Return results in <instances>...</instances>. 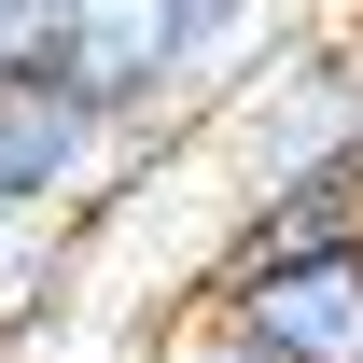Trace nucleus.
<instances>
[{"instance_id": "1", "label": "nucleus", "mask_w": 363, "mask_h": 363, "mask_svg": "<svg viewBox=\"0 0 363 363\" xmlns=\"http://www.w3.org/2000/svg\"><path fill=\"white\" fill-rule=\"evenodd\" d=\"M210 140H224V210L238 196H279L308 168H363V56L350 43H279L210 112Z\"/></svg>"}, {"instance_id": "2", "label": "nucleus", "mask_w": 363, "mask_h": 363, "mask_svg": "<svg viewBox=\"0 0 363 363\" xmlns=\"http://www.w3.org/2000/svg\"><path fill=\"white\" fill-rule=\"evenodd\" d=\"M140 168V140L98 112L70 70H0V210H70L98 224V196Z\"/></svg>"}, {"instance_id": "3", "label": "nucleus", "mask_w": 363, "mask_h": 363, "mask_svg": "<svg viewBox=\"0 0 363 363\" xmlns=\"http://www.w3.org/2000/svg\"><path fill=\"white\" fill-rule=\"evenodd\" d=\"M182 14H196V0H70V14H56V70H70L140 154L182 140Z\"/></svg>"}, {"instance_id": "4", "label": "nucleus", "mask_w": 363, "mask_h": 363, "mask_svg": "<svg viewBox=\"0 0 363 363\" xmlns=\"http://www.w3.org/2000/svg\"><path fill=\"white\" fill-rule=\"evenodd\" d=\"M238 308L266 363H363V252H294V266H196Z\"/></svg>"}, {"instance_id": "5", "label": "nucleus", "mask_w": 363, "mask_h": 363, "mask_svg": "<svg viewBox=\"0 0 363 363\" xmlns=\"http://www.w3.org/2000/svg\"><path fill=\"white\" fill-rule=\"evenodd\" d=\"M294 252H363V168H308L279 196H238L210 266H294Z\"/></svg>"}, {"instance_id": "6", "label": "nucleus", "mask_w": 363, "mask_h": 363, "mask_svg": "<svg viewBox=\"0 0 363 363\" xmlns=\"http://www.w3.org/2000/svg\"><path fill=\"white\" fill-rule=\"evenodd\" d=\"M140 363H266V350L238 335V308L210 294V279H182L168 308H154V335H140Z\"/></svg>"}, {"instance_id": "7", "label": "nucleus", "mask_w": 363, "mask_h": 363, "mask_svg": "<svg viewBox=\"0 0 363 363\" xmlns=\"http://www.w3.org/2000/svg\"><path fill=\"white\" fill-rule=\"evenodd\" d=\"M56 14L70 0H0V70H56Z\"/></svg>"}, {"instance_id": "8", "label": "nucleus", "mask_w": 363, "mask_h": 363, "mask_svg": "<svg viewBox=\"0 0 363 363\" xmlns=\"http://www.w3.org/2000/svg\"><path fill=\"white\" fill-rule=\"evenodd\" d=\"M350 56H363V14H350Z\"/></svg>"}]
</instances>
